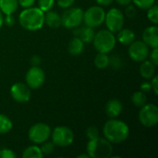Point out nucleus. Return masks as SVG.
<instances>
[{"instance_id": "obj_1", "label": "nucleus", "mask_w": 158, "mask_h": 158, "mask_svg": "<svg viewBox=\"0 0 158 158\" xmlns=\"http://www.w3.org/2000/svg\"><path fill=\"white\" fill-rule=\"evenodd\" d=\"M103 134L111 143H121L129 138L130 129L124 121L112 118L104 125Z\"/></svg>"}, {"instance_id": "obj_2", "label": "nucleus", "mask_w": 158, "mask_h": 158, "mask_svg": "<svg viewBox=\"0 0 158 158\" xmlns=\"http://www.w3.org/2000/svg\"><path fill=\"white\" fill-rule=\"evenodd\" d=\"M19 22L27 31H38L44 24V12L34 6L25 8L19 16Z\"/></svg>"}, {"instance_id": "obj_3", "label": "nucleus", "mask_w": 158, "mask_h": 158, "mask_svg": "<svg viewBox=\"0 0 158 158\" xmlns=\"http://www.w3.org/2000/svg\"><path fill=\"white\" fill-rule=\"evenodd\" d=\"M86 150L91 158H109L112 156L113 146L106 138L97 137L89 140Z\"/></svg>"}, {"instance_id": "obj_4", "label": "nucleus", "mask_w": 158, "mask_h": 158, "mask_svg": "<svg viewBox=\"0 0 158 158\" xmlns=\"http://www.w3.org/2000/svg\"><path fill=\"white\" fill-rule=\"evenodd\" d=\"M93 43L95 50L98 53L108 54L114 49L117 39L114 33L109 30H101L94 34Z\"/></svg>"}, {"instance_id": "obj_5", "label": "nucleus", "mask_w": 158, "mask_h": 158, "mask_svg": "<svg viewBox=\"0 0 158 158\" xmlns=\"http://www.w3.org/2000/svg\"><path fill=\"white\" fill-rule=\"evenodd\" d=\"M52 142L55 145L59 147H67L72 144L74 141V133L69 127L58 126L51 131Z\"/></svg>"}, {"instance_id": "obj_6", "label": "nucleus", "mask_w": 158, "mask_h": 158, "mask_svg": "<svg viewBox=\"0 0 158 158\" xmlns=\"http://www.w3.org/2000/svg\"><path fill=\"white\" fill-rule=\"evenodd\" d=\"M64 11L61 20L66 29H75L83 21V10L81 7H69Z\"/></svg>"}, {"instance_id": "obj_7", "label": "nucleus", "mask_w": 158, "mask_h": 158, "mask_svg": "<svg viewBox=\"0 0 158 158\" xmlns=\"http://www.w3.org/2000/svg\"><path fill=\"white\" fill-rule=\"evenodd\" d=\"M139 120L144 127H155L158 123V107L155 104H145L139 112Z\"/></svg>"}, {"instance_id": "obj_8", "label": "nucleus", "mask_w": 158, "mask_h": 158, "mask_svg": "<svg viewBox=\"0 0 158 158\" xmlns=\"http://www.w3.org/2000/svg\"><path fill=\"white\" fill-rule=\"evenodd\" d=\"M106 11L99 6H93L83 12V21L86 26L96 28L105 21Z\"/></svg>"}, {"instance_id": "obj_9", "label": "nucleus", "mask_w": 158, "mask_h": 158, "mask_svg": "<svg viewBox=\"0 0 158 158\" xmlns=\"http://www.w3.org/2000/svg\"><path fill=\"white\" fill-rule=\"evenodd\" d=\"M107 27V30L113 33L119 31L124 25V15L122 11L118 8L113 7L106 13L105 21Z\"/></svg>"}, {"instance_id": "obj_10", "label": "nucleus", "mask_w": 158, "mask_h": 158, "mask_svg": "<svg viewBox=\"0 0 158 158\" xmlns=\"http://www.w3.org/2000/svg\"><path fill=\"white\" fill-rule=\"evenodd\" d=\"M51 135V128L45 123H36L29 130V139L33 143H43L47 141Z\"/></svg>"}, {"instance_id": "obj_11", "label": "nucleus", "mask_w": 158, "mask_h": 158, "mask_svg": "<svg viewBox=\"0 0 158 158\" xmlns=\"http://www.w3.org/2000/svg\"><path fill=\"white\" fill-rule=\"evenodd\" d=\"M129 56L135 62H143L150 54L149 46L143 41H133L129 47Z\"/></svg>"}, {"instance_id": "obj_12", "label": "nucleus", "mask_w": 158, "mask_h": 158, "mask_svg": "<svg viewBox=\"0 0 158 158\" xmlns=\"http://www.w3.org/2000/svg\"><path fill=\"white\" fill-rule=\"evenodd\" d=\"M45 80L44 72L39 67H31L26 73L25 81L26 84L31 89H38L40 88Z\"/></svg>"}, {"instance_id": "obj_13", "label": "nucleus", "mask_w": 158, "mask_h": 158, "mask_svg": "<svg viewBox=\"0 0 158 158\" xmlns=\"http://www.w3.org/2000/svg\"><path fill=\"white\" fill-rule=\"evenodd\" d=\"M12 98L18 103H27L31 96V88L23 82H16L10 88Z\"/></svg>"}, {"instance_id": "obj_14", "label": "nucleus", "mask_w": 158, "mask_h": 158, "mask_svg": "<svg viewBox=\"0 0 158 158\" xmlns=\"http://www.w3.org/2000/svg\"><path fill=\"white\" fill-rule=\"evenodd\" d=\"M143 41L152 48L158 46V28L157 26H150L143 32Z\"/></svg>"}, {"instance_id": "obj_15", "label": "nucleus", "mask_w": 158, "mask_h": 158, "mask_svg": "<svg viewBox=\"0 0 158 158\" xmlns=\"http://www.w3.org/2000/svg\"><path fill=\"white\" fill-rule=\"evenodd\" d=\"M73 34L76 37H79L84 44H89L93 42L95 31L94 28H91L89 26H83V27H77L73 31Z\"/></svg>"}, {"instance_id": "obj_16", "label": "nucleus", "mask_w": 158, "mask_h": 158, "mask_svg": "<svg viewBox=\"0 0 158 158\" xmlns=\"http://www.w3.org/2000/svg\"><path fill=\"white\" fill-rule=\"evenodd\" d=\"M122 109H123V106L121 102L118 99H111L106 105V115L111 118H115L118 117L119 114L122 112Z\"/></svg>"}, {"instance_id": "obj_17", "label": "nucleus", "mask_w": 158, "mask_h": 158, "mask_svg": "<svg viewBox=\"0 0 158 158\" xmlns=\"http://www.w3.org/2000/svg\"><path fill=\"white\" fill-rule=\"evenodd\" d=\"M44 23H46L48 27L53 29L59 28L62 25L61 16L56 11L49 10L44 14Z\"/></svg>"}, {"instance_id": "obj_18", "label": "nucleus", "mask_w": 158, "mask_h": 158, "mask_svg": "<svg viewBox=\"0 0 158 158\" xmlns=\"http://www.w3.org/2000/svg\"><path fill=\"white\" fill-rule=\"evenodd\" d=\"M117 40L123 45H130L135 40V33L130 29H121L118 31Z\"/></svg>"}, {"instance_id": "obj_19", "label": "nucleus", "mask_w": 158, "mask_h": 158, "mask_svg": "<svg viewBox=\"0 0 158 158\" xmlns=\"http://www.w3.org/2000/svg\"><path fill=\"white\" fill-rule=\"evenodd\" d=\"M156 73V65L149 60H143L140 67V74L143 78L151 80Z\"/></svg>"}, {"instance_id": "obj_20", "label": "nucleus", "mask_w": 158, "mask_h": 158, "mask_svg": "<svg viewBox=\"0 0 158 158\" xmlns=\"http://www.w3.org/2000/svg\"><path fill=\"white\" fill-rule=\"evenodd\" d=\"M69 53L72 56H79L81 55L83 50H84V43L79 38L74 36L69 43V47H68Z\"/></svg>"}, {"instance_id": "obj_21", "label": "nucleus", "mask_w": 158, "mask_h": 158, "mask_svg": "<svg viewBox=\"0 0 158 158\" xmlns=\"http://www.w3.org/2000/svg\"><path fill=\"white\" fill-rule=\"evenodd\" d=\"M18 0H0V10L5 15H11L18 9Z\"/></svg>"}, {"instance_id": "obj_22", "label": "nucleus", "mask_w": 158, "mask_h": 158, "mask_svg": "<svg viewBox=\"0 0 158 158\" xmlns=\"http://www.w3.org/2000/svg\"><path fill=\"white\" fill-rule=\"evenodd\" d=\"M44 154L42 153V150L37 145H31L27 147L23 153L22 158H43Z\"/></svg>"}, {"instance_id": "obj_23", "label": "nucleus", "mask_w": 158, "mask_h": 158, "mask_svg": "<svg viewBox=\"0 0 158 158\" xmlns=\"http://www.w3.org/2000/svg\"><path fill=\"white\" fill-rule=\"evenodd\" d=\"M94 65L99 69H104L109 66V56L106 53H98L94 58Z\"/></svg>"}, {"instance_id": "obj_24", "label": "nucleus", "mask_w": 158, "mask_h": 158, "mask_svg": "<svg viewBox=\"0 0 158 158\" xmlns=\"http://www.w3.org/2000/svg\"><path fill=\"white\" fill-rule=\"evenodd\" d=\"M12 127H13V123L11 119L6 116L0 114V134H5L9 132L12 130Z\"/></svg>"}, {"instance_id": "obj_25", "label": "nucleus", "mask_w": 158, "mask_h": 158, "mask_svg": "<svg viewBox=\"0 0 158 158\" xmlns=\"http://www.w3.org/2000/svg\"><path fill=\"white\" fill-rule=\"evenodd\" d=\"M131 102L136 107H142L147 102V97L145 95V93L142 91L135 92L131 96Z\"/></svg>"}, {"instance_id": "obj_26", "label": "nucleus", "mask_w": 158, "mask_h": 158, "mask_svg": "<svg viewBox=\"0 0 158 158\" xmlns=\"http://www.w3.org/2000/svg\"><path fill=\"white\" fill-rule=\"evenodd\" d=\"M147 18L148 19L154 23V24H157L158 23V6L156 5H153L151 7H149L147 9Z\"/></svg>"}, {"instance_id": "obj_27", "label": "nucleus", "mask_w": 158, "mask_h": 158, "mask_svg": "<svg viewBox=\"0 0 158 158\" xmlns=\"http://www.w3.org/2000/svg\"><path fill=\"white\" fill-rule=\"evenodd\" d=\"M54 5L55 0H38V7L44 13L51 10Z\"/></svg>"}, {"instance_id": "obj_28", "label": "nucleus", "mask_w": 158, "mask_h": 158, "mask_svg": "<svg viewBox=\"0 0 158 158\" xmlns=\"http://www.w3.org/2000/svg\"><path fill=\"white\" fill-rule=\"evenodd\" d=\"M132 2L141 9H148L155 5L156 0H132Z\"/></svg>"}, {"instance_id": "obj_29", "label": "nucleus", "mask_w": 158, "mask_h": 158, "mask_svg": "<svg viewBox=\"0 0 158 158\" xmlns=\"http://www.w3.org/2000/svg\"><path fill=\"white\" fill-rule=\"evenodd\" d=\"M55 144L53 142H48V141H45L43 143V145L41 147V150H42V153L44 154V156H48L50 154H52L55 150Z\"/></svg>"}, {"instance_id": "obj_30", "label": "nucleus", "mask_w": 158, "mask_h": 158, "mask_svg": "<svg viewBox=\"0 0 158 158\" xmlns=\"http://www.w3.org/2000/svg\"><path fill=\"white\" fill-rule=\"evenodd\" d=\"M85 134H86V136H87V138L89 140H93V139H95V138L99 137V131H98L97 127L90 126L89 128H87V130L85 131Z\"/></svg>"}, {"instance_id": "obj_31", "label": "nucleus", "mask_w": 158, "mask_h": 158, "mask_svg": "<svg viewBox=\"0 0 158 158\" xmlns=\"http://www.w3.org/2000/svg\"><path fill=\"white\" fill-rule=\"evenodd\" d=\"M121 64H122V60L118 56H113L112 57H109V65H111L112 68L118 69L121 67Z\"/></svg>"}, {"instance_id": "obj_32", "label": "nucleus", "mask_w": 158, "mask_h": 158, "mask_svg": "<svg viewBox=\"0 0 158 158\" xmlns=\"http://www.w3.org/2000/svg\"><path fill=\"white\" fill-rule=\"evenodd\" d=\"M16 155L10 149L4 148L0 150V158H15Z\"/></svg>"}, {"instance_id": "obj_33", "label": "nucleus", "mask_w": 158, "mask_h": 158, "mask_svg": "<svg viewBox=\"0 0 158 158\" xmlns=\"http://www.w3.org/2000/svg\"><path fill=\"white\" fill-rule=\"evenodd\" d=\"M125 12H126L127 17L130 18V19H133V18L137 15V10H136V8H135L133 6H131V4L127 6V8H126V10H125Z\"/></svg>"}, {"instance_id": "obj_34", "label": "nucleus", "mask_w": 158, "mask_h": 158, "mask_svg": "<svg viewBox=\"0 0 158 158\" xmlns=\"http://www.w3.org/2000/svg\"><path fill=\"white\" fill-rule=\"evenodd\" d=\"M75 0H57V5L60 8H69L74 4Z\"/></svg>"}, {"instance_id": "obj_35", "label": "nucleus", "mask_w": 158, "mask_h": 158, "mask_svg": "<svg viewBox=\"0 0 158 158\" xmlns=\"http://www.w3.org/2000/svg\"><path fill=\"white\" fill-rule=\"evenodd\" d=\"M150 55V61L154 64V65H156V66H157L158 65V49L157 47H155V48H153V51L151 52V54H149Z\"/></svg>"}, {"instance_id": "obj_36", "label": "nucleus", "mask_w": 158, "mask_h": 158, "mask_svg": "<svg viewBox=\"0 0 158 158\" xmlns=\"http://www.w3.org/2000/svg\"><path fill=\"white\" fill-rule=\"evenodd\" d=\"M18 3L23 8H28V7L33 6L35 0H18Z\"/></svg>"}, {"instance_id": "obj_37", "label": "nucleus", "mask_w": 158, "mask_h": 158, "mask_svg": "<svg viewBox=\"0 0 158 158\" xmlns=\"http://www.w3.org/2000/svg\"><path fill=\"white\" fill-rule=\"evenodd\" d=\"M4 23L8 27H12L15 24V18L13 17V14L6 15V17L4 18Z\"/></svg>"}, {"instance_id": "obj_38", "label": "nucleus", "mask_w": 158, "mask_h": 158, "mask_svg": "<svg viewBox=\"0 0 158 158\" xmlns=\"http://www.w3.org/2000/svg\"><path fill=\"white\" fill-rule=\"evenodd\" d=\"M152 81H151V88H152V90L154 91V93H155V94L156 95L158 94V76H154L152 79H151Z\"/></svg>"}, {"instance_id": "obj_39", "label": "nucleus", "mask_w": 158, "mask_h": 158, "mask_svg": "<svg viewBox=\"0 0 158 158\" xmlns=\"http://www.w3.org/2000/svg\"><path fill=\"white\" fill-rule=\"evenodd\" d=\"M41 58L38 56H33L31 58V64L32 65V67H39V65L41 64Z\"/></svg>"}, {"instance_id": "obj_40", "label": "nucleus", "mask_w": 158, "mask_h": 158, "mask_svg": "<svg viewBox=\"0 0 158 158\" xmlns=\"http://www.w3.org/2000/svg\"><path fill=\"white\" fill-rule=\"evenodd\" d=\"M152 90L151 88V83L150 82H143L142 85H141V91L143 92V93H147V92H150Z\"/></svg>"}, {"instance_id": "obj_41", "label": "nucleus", "mask_w": 158, "mask_h": 158, "mask_svg": "<svg viewBox=\"0 0 158 158\" xmlns=\"http://www.w3.org/2000/svg\"><path fill=\"white\" fill-rule=\"evenodd\" d=\"M114 0H96V3L99 6H109L113 3Z\"/></svg>"}, {"instance_id": "obj_42", "label": "nucleus", "mask_w": 158, "mask_h": 158, "mask_svg": "<svg viewBox=\"0 0 158 158\" xmlns=\"http://www.w3.org/2000/svg\"><path fill=\"white\" fill-rule=\"evenodd\" d=\"M116 1L120 6H128L131 3L132 0H116Z\"/></svg>"}, {"instance_id": "obj_43", "label": "nucleus", "mask_w": 158, "mask_h": 158, "mask_svg": "<svg viewBox=\"0 0 158 158\" xmlns=\"http://www.w3.org/2000/svg\"><path fill=\"white\" fill-rule=\"evenodd\" d=\"M3 23H4L3 13H2V12H1V10H0V29H1V27H2V25H3Z\"/></svg>"}, {"instance_id": "obj_44", "label": "nucleus", "mask_w": 158, "mask_h": 158, "mask_svg": "<svg viewBox=\"0 0 158 158\" xmlns=\"http://www.w3.org/2000/svg\"><path fill=\"white\" fill-rule=\"evenodd\" d=\"M78 158H90L89 156V155L87 154V155H84V154H82V155H80V156H78Z\"/></svg>"}]
</instances>
